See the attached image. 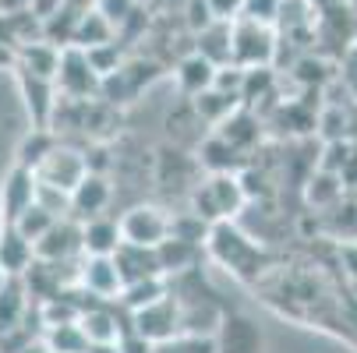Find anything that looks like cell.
I'll return each instance as SVG.
<instances>
[{"label":"cell","mask_w":357,"mask_h":353,"mask_svg":"<svg viewBox=\"0 0 357 353\" xmlns=\"http://www.w3.org/2000/svg\"><path fill=\"white\" fill-rule=\"evenodd\" d=\"M206 244H209V251H213V258H216L227 272H237V276H244V279H251L255 272H259V269H251V265L262 262L259 244H255L248 233H241L237 226H230V219L213 223Z\"/></svg>","instance_id":"6da1fadb"},{"label":"cell","mask_w":357,"mask_h":353,"mask_svg":"<svg viewBox=\"0 0 357 353\" xmlns=\"http://www.w3.org/2000/svg\"><path fill=\"white\" fill-rule=\"evenodd\" d=\"M276 42H280L276 25L251 22V18H234V64H241V68L273 64Z\"/></svg>","instance_id":"7a4b0ae2"},{"label":"cell","mask_w":357,"mask_h":353,"mask_svg":"<svg viewBox=\"0 0 357 353\" xmlns=\"http://www.w3.org/2000/svg\"><path fill=\"white\" fill-rule=\"evenodd\" d=\"M54 81H57V92L61 95H68V99H89V95L99 92V81H103V78L96 74V68L89 61V49L68 42L61 49V68H57V78Z\"/></svg>","instance_id":"3957f363"},{"label":"cell","mask_w":357,"mask_h":353,"mask_svg":"<svg viewBox=\"0 0 357 353\" xmlns=\"http://www.w3.org/2000/svg\"><path fill=\"white\" fill-rule=\"evenodd\" d=\"M117 223H121V240L135 247H160L174 226V219L156 205H131Z\"/></svg>","instance_id":"277c9868"},{"label":"cell","mask_w":357,"mask_h":353,"mask_svg":"<svg viewBox=\"0 0 357 353\" xmlns=\"http://www.w3.org/2000/svg\"><path fill=\"white\" fill-rule=\"evenodd\" d=\"M131 329H135L142 339H149L152 346L170 343L174 336H181V304L167 293V297L156 300V304L131 311Z\"/></svg>","instance_id":"5b68a950"},{"label":"cell","mask_w":357,"mask_h":353,"mask_svg":"<svg viewBox=\"0 0 357 353\" xmlns=\"http://www.w3.org/2000/svg\"><path fill=\"white\" fill-rule=\"evenodd\" d=\"M78 286L96 300H117L124 290V276L114 255H82L78 262Z\"/></svg>","instance_id":"8992f818"},{"label":"cell","mask_w":357,"mask_h":353,"mask_svg":"<svg viewBox=\"0 0 357 353\" xmlns=\"http://www.w3.org/2000/svg\"><path fill=\"white\" fill-rule=\"evenodd\" d=\"M89 173V163H85V152H78V148L71 145H54L50 152L43 156V163L36 166V177L43 184H57L64 191H75V184Z\"/></svg>","instance_id":"52a82bcc"},{"label":"cell","mask_w":357,"mask_h":353,"mask_svg":"<svg viewBox=\"0 0 357 353\" xmlns=\"http://www.w3.org/2000/svg\"><path fill=\"white\" fill-rule=\"evenodd\" d=\"M32 247H36V258H39V262L61 265V262L82 255V223H75L71 216H68V219H57Z\"/></svg>","instance_id":"ba28073f"},{"label":"cell","mask_w":357,"mask_h":353,"mask_svg":"<svg viewBox=\"0 0 357 353\" xmlns=\"http://www.w3.org/2000/svg\"><path fill=\"white\" fill-rule=\"evenodd\" d=\"M110 198H114V187H110L107 173L89 170V173L75 184V191H71V216H78V219L103 216V209L110 205Z\"/></svg>","instance_id":"9c48e42d"},{"label":"cell","mask_w":357,"mask_h":353,"mask_svg":"<svg viewBox=\"0 0 357 353\" xmlns=\"http://www.w3.org/2000/svg\"><path fill=\"white\" fill-rule=\"evenodd\" d=\"M216 353H262V332L248 315H223Z\"/></svg>","instance_id":"30bf717a"},{"label":"cell","mask_w":357,"mask_h":353,"mask_svg":"<svg viewBox=\"0 0 357 353\" xmlns=\"http://www.w3.org/2000/svg\"><path fill=\"white\" fill-rule=\"evenodd\" d=\"M36 201V170L29 166H15L4 180V191H0V223H11L22 209H29Z\"/></svg>","instance_id":"8fae6325"},{"label":"cell","mask_w":357,"mask_h":353,"mask_svg":"<svg viewBox=\"0 0 357 353\" xmlns=\"http://www.w3.org/2000/svg\"><path fill=\"white\" fill-rule=\"evenodd\" d=\"M36 262V247L11 223H0V276H25Z\"/></svg>","instance_id":"7c38bea8"},{"label":"cell","mask_w":357,"mask_h":353,"mask_svg":"<svg viewBox=\"0 0 357 353\" xmlns=\"http://www.w3.org/2000/svg\"><path fill=\"white\" fill-rule=\"evenodd\" d=\"M121 223L107 216L82 219V255H117L121 247Z\"/></svg>","instance_id":"4fadbf2b"},{"label":"cell","mask_w":357,"mask_h":353,"mask_svg":"<svg viewBox=\"0 0 357 353\" xmlns=\"http://www.w3.org/2000/svg\"><path fill=\"white\" fill-rule=\"evenodd\" d=\"M78 325H82V332H85V339H89L92 346H110V343H117V339L124 336L117 315L107 308V300H99V304H89V308L82 311Z\"/></svg>","instance_id":"5bb4252c"},{"label":"cell","mask_w":357,"mask_h":353,"mask_svg":"<svg viewBox=\"0 0 357 353\" xmlns=\"http://www.w3.org/2000/svg\"><path fill=\"white\" fill-rule=\"evenodd\" d=\"M198 54L209 57L216 68L234 64V18H216L198 32Z\"/></svg>","instance_id":"9a60e30c"},{"label":"cell","mask_w":357,"mask_h":353,"mask_svg":"<svg viewBox=\"0 0 357 353\" xmlns=\"http://www.w3.org/2000/svg\"><path fill=\"white\" fill-rule=\"evenodd\" d=\"M244 103H241V95H230V92H223V88H206V92H198L195 99H191V110L198 113V120L202 124H209L213 131L234 113V110H241Z\"/></svg>","instance_id":"2e32d148"},{"label":"cell","mask_w":357,"mask_h":353,"mask_svg":"<svg viewBox=\"0 0 357 353\" xmlns=\"http://www.w3.org/2000/svg\"><path fill=\"white\" fill-rule=\"evenodd\" d=\"M174 78H177L181 92H184L188 99H195L198 92L213 88V81H216V64H213L209 57H202L198 49H195V54H188V57H184V61L177 64Z\"/></svg>","instance_id":"e0dca14e"},{"label":"cell","mask_w":357,"mask_h":353,"mask_svg":"<svg viewBox=\"0 0 357 353\" xmlns=\"http://www.w3.org/2000/svg\"><path fill=\"white\" fill-rule=\"evenodd\" d=\"M29 311V297L18 276H8L4 286H0V339L22 329V318Z\"/></svg>","instance_id":"ac0fdd59"},{"label":"cell","mask_w":357,"mask_h":353,"mask_svg":"<svg viewBox=\"0 0 357 353\" xmlns=\"http://www.w3.org/2000/svg\"><path fill=\"white\" fill-rule=\"evenodd\" d=\"M57 68H61V46L57 42L22 46L18 71H29V74H39V78H57Z\"/></svg>","instance_id":"d6986e66"},{"label":"cell","mask_w":357,"mask_h":353,"mask_svg":"<svg viewBox=\"0 0 357 353\" xmlns=\"http://www.w3.org/2000/svg\"><path fill=\"white\" fill-rule=\"evenodd\" d=\"M160 297H167V276H145V279H131L124 283L117 304H124L128 311H138V308H149L156 304Z\"/></svg>","instance_id":"ffe728a7"},{"label":"cell","mask_w":357,"mask_h":353,"mask_svg":"<svg viewBox=\"0 0 357 353\" xmlns=\"http://www.w3.org/2000/svg\"><path fill=\"white\" fill-rule=\"evenodd\" d=\"M195 255H198V244H191V240H184V237H174V233L156 247V258H160L163 276L188 272V269H191V262H195Z\"/></svg>","instance_id":"44dd1931"},{"label":"cell","mask_w":357,"mask_h":353,"mask_svg":"<svg viewBox=\"0 0 357 353\" xmlns=\"http://www.w3.org/2000/svg\"><path fill=\"white\" fill-rule=\"evenodd\" d=\"M304 194H308V205L333 209V205H340V198H343V177L333 173V170H315L308 187H304Z\"/></svg>","instance_id":"7402d4cb"},{"label":"cell","mask_w":357,"mask_h":353,"mask_svg":"<svg viewBox=\"0 0 357 353\" xmlns=\"http://www.w3.org/2000/svg\"><path fill=\"white\" fill-rule=\"evenodd\" d=\"M43 339L50 343V350H54V353H89V350H92V343L85 339V332H82V325H78V322H68V325H50Z\"/></svg>","instance_id":"603a6c76"},{"label":"cell","mask_w":357,"mask_h":353,"mask_svg":"<svg viewBox=\"0 0 357 353\" xmlns=\"http://www.w3.org/2000/svg\"><path fill=\"white\" fill-rule=\"evenodd\" d=\"M54 223H57V216L50 212V209H43L39 201H32L29 209H22V212L11 219V226H15V230H18L25 240H32V244H36V240H39V237L50 230V226H54Z\"/></svg>","instance_id":"cb8c5ba5"},{"label":"cell","mask_w":357,"mask_h":353,"mask_svg":"<svg viewBox=\"0 0 357 353\" xmlns=\"http://www.w3.org/2000/svg\"><path fill=\"white\" fill-rule=\"evenodd\" d=\"M276 74H273V64H262V68H244V88H241V99L244 107H255L259 99L269 95Z\"/></svg>","instance_id":"d4e9b609"},{"label":"cell","mask_w":357,"mask_h":353,"mask_svg":"<svg viewBox=\"0 0 357 353\" xmlns=\"http://www.w3.org/2000/svg\"><path fill=\"white\" fill-rule=\"evenodd\" d=\"M54 145H57V134L50 131V127H32V138H25L22 152H18V163L29 166V170H36V166L43 163V156H46Z\"/></svg>","instance_id":"484cf974"},{"label":"cell","mask_w":357,"mask_h":353,"mask_svg":"<svg viewBox=\"0 0 357 353\" xmlns=\"http://www.w3.org/2000/svg\"><path fill=\"white\" fill-rule=\"evenodd\" d=\"M89 61H92V68H96L99 78H107V74H114V71L121 68V49H117L114 42L89 46Z\"/></svg>","instance_id":"4316f807"},{"label":"cell","mask_w":357,"mask_h":353,"mask_svg":"<svg viewBox=\"0 0 357 353\" xmlns=\"http://www.w3.org/2000/svg\"><path fill=\"white\" fill-rule=\"evenodd\" d=\"M280 8H283V0H244L237 18H251V22H266V25H276V18H280Z\"/></svg>","instance_id":"83f0119b"},{"label":"cell","mask_w":357,"mask_h":353,"mask_svg":"<svg viewBox=\"0 0 357 353\" xmlns=\"http://www.w3.org/2000/svg\"><path fill=\"white\" fill-rule=\"evenodd\" d=\"M340 265H343V272L350 276V283L357 286V237L340 244Z\"/></svg>","instance_id":"f1b7e54d"},{"label":"cell","mask_w":357,"mask_h":353,"mask_svg":"<svg viewBox=\"0 0 357 353\" xmlns=\"http://www.w3.org/2000/svg\"><path fill=\"white\" fill-rule=\"evenodd\" d=\"M241 4H244V0H209V8H213L216 18H237Z\"/></svg>","instance_id":"f546056e"},{"label":"cell","mask_w":357,"mask_h":353,"mask_svg":"<svg viewBox=\"0 0 357 353\" xmlns=\"http://www.w3.org/2000/svg\"><path fill=\"white\" fill-rule=\"evenodd\" d=\"M18 353H54V350H50V343H46V339H29Z\"/></svg>","instance_id":"4dcf8cb0"}]
</instances>
